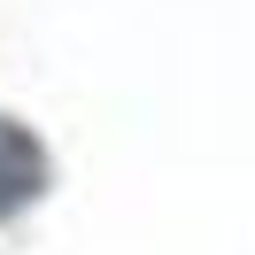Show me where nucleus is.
<instances>
[{
    "label": "nucleus",
    "instance_id": "f257e3e1",
    "mask_svg": "<svg viewBox=\"0 0 255 255\" xmlns=\"http://www.w3.org/2000/svg\"><path fill=\"white\" fill-rule=\"evenodd\" d=\"M31 186H39V155H31V139L0 124V209H8V201H23Z\"/></svg>",
    "mask_w": 255,
    "mask_h": 255
}]
</instances>
